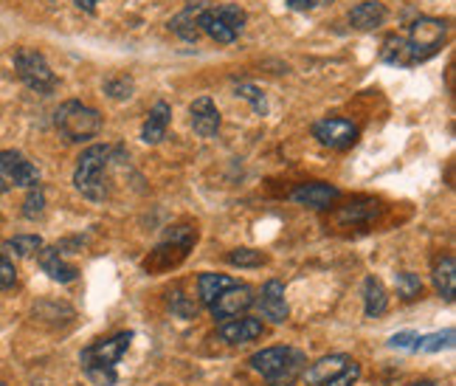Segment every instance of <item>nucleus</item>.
<instances>
[{
	"instance_id": "1",
	"label": "nucleus",
	"mask_w": 456,
	"mask_h": 386,
	"mask_svg": "<svg viewBox=\"0 0 456 386\" xmlns=\"http://www.w3.org/2000/svg\"><path fill=\"white\" fill-rule=\"evenodd\" d=\"M445 34H448L445 21H436V17H417L406 34H392V37L383 43L380 60L389 65H400V68L419 65V62L431 60L436 51L443 48Z\"/></svg>"
},
{
	"instance_id": "2",
	"label": "nucleus",
	"mask_w": 456,
	"mask_h": 386,
	"mask_svg": "<svg viewBox=\"0 0 456 386\" xmlns=\"http://www.w3.org/2000/svg\"><path fill=\"white\" fill-rule=\"evenodd\" d=\"M251 370L259 373L271 386H293L307 370V358L296 347H268L251 356Z\"/></svg>"
},
{
	"instance_id": "3",
	"label": "nucleus",
	"mask_w": 456,
	"mask_h": 386,
	"mask_svg": "<svg viewBox=\"0 0 456 386\" xmlns=\"http://www.w3.org/2000/svg\"><path fill=\"white\" fill-rule=\"evenodd\" d=\"M133 341V333H116L113 339L94 341L91 347L82 349V370L87 378L96 381L99 386H113L116 383V364L118 358L127 353V347Z\"/></svg>"
},
{
	"instance_id": "4",
	"label": "nucleus",
	"mask_w": 456,
	"mask_h": 386,
	"mask_svg": "<svg viewBox=\"0 0 456 386\" xmlns=\"http://www.w3.org/2000/svg\"><path fill=\"white\" fill-rule=\"evenodd\" d=\"M113 150L104 144L87 147L74 169V186L82 192L87 201H104L108 198V178H104V169H108Z\"/></svg>"
},
{
	"instance_id": "5",
	"label": "nucleus",
	"mask_w": 456,
	"mask_h": 386,
	"mask_svg": "<svg viewBox=\"0 0 456 386\" xmlns=\"http://www.w3.org/2000/svg\"><path fill=\"white\" fill-rule=\"evenodd\" d=\"M245 23H248V14H245V9L240 4H220L212 9L203 6V12L198 17L200 34L212 37L220 45H232L242 34Z\"/></svg>"
},
{
	"instance_id": "6",
	"label": "nucleus",
	"mask_w": 456,
	"mask_h": 386,
	"mask_svg": "<svg viewBox=\"0 0 456 386\" xmlns=\"http://www.w3.org/2000/svg\"><path fill=\"white\" fill-rule=\"evenodd\" d=\"M54 125L68 138V142L79 144V142H87V138L99 136L102 116H99V111H94V108H87V104L71 99V102L60 104V111L54 113Z\"/></svg>"
},
{
	"instance_id": "7",
	"label": "nucleus",
	"mask_w": 456,
	"mask_h": 386,
	"mask_svg": "<svg viewBox=\"0 0 456 386\" xmlns=\"http://www.w3.org/2000/svg\"><path fill=\"white\" fill-rule=\"evenodd\" d=\"M14 71L23 79V85H28L31 91L37 94H51L57 87V74L51 71L48 60L40 54L37 48H20L14 54Z\"/></svg>"
},
{
	"instance_id": "8",
	"label": "nucleus",
	"mask_w": 456,
	"mask_h": 386,
	"mask_svg": "<svg viewBox=\"0 0 456 386\" xmlns=\"http://www.w3.org/2000/svg\"><path fill=\"white\" fill-rule=\"evenodd\" d=\"M313 138L322 147L330 150H346L358 142V127L349 119H322L313 125Z\"/></svg>"
},
{
	"instance_id": "9",
	"label": "nucleus",
	"mask_w": 456,
	"mask_h": 386,
	"mask_svg": "<svg viewBox=\"0 0 456 386\" xmlns=\"http://www.w3.org/2000/svg\"><path fill=\"white\" fill-rule=\"evenodd\" d=\"M0 175L9 186H37L40 184V169L34 167L23 152L17 150H6L0 152Z\"/></svg>"
},
{
	"instance_id": "10",
	"label": "nucleus",
	"mask_w": 456,
	"mask_h": 386,
	"mask_svg": "<svg viewBox=\"0 0 456 386\" xmlns=\"http://www.w3.org/2000/svg\"><path fill=\"white\" fill-rule=\"evenodd\" d=\"M251 305H254V291L248 285L237 283L228 291H223L212 302V313H215V319H237V316L245 313Z\"/></svg>"
},
{
	"instance_id": "11",
	"label": "nucleus",
	"mask_w": 456,
	"mask_h": 386,
	"mask_svg": "<svg viewBox=\"0 0 456 386\" xmlns=\"http://www.w3.org/2000/svg\"><path fill=\"white\" fill-rule=\"evenodd\" d=\"M254 302L259 305V313L265 316L268 322H273V324L288 322L290 308H288V300H285V285L279 283V279H271V283L262 285L259 300H254Z\"/></svg>"
},
{
	"instance_id": "12",
	"label": "nucleus",
	"mask_w": 456,
	"mask_h": 386,
	"mask_svg": "<svg viewBox=\"0 0 456 386\" xmlns=\"http://www.w3.org/2000/svg\"><path fill=\"white\" fill-rule=\"evenodd\" d=\"M189 116H191V130H195L200 138H212V136H217V130H220V125H223L217 104H215L212 99H208V96H200V99L191 102Z\"/></svg>"
},
{
	"instance_id": "13",
	"label": "nucleus",
	"mask_w": 456,
	"mask_h": 386,
	"mask_svg": "<svg viewBox=\"0 0 456 386\" xmlns=\"http://www.w3.org/2000/svg\"><path fill=\"white\" fill-rule=\"evenodd\" d=\"M338 195H341V192L332 184L313 181V184H302L299 189H293L290 201L299 203V206H310V209H327L330 203L338 201Z\"/></svg>"
},
{
	"instance_id": "14",
	"label": "nucleus",
	"mask_w": 456,
	"mask_h": 386,
	"mask_svg": "<svg viewBox=\"0 0 456 386\" xmlns=\"http://www.w3.org/2000/svg\"><path fill=\"white\" fill-rule=\"evenodd\" d=\"M386 17H389V12H386L380 0H361L358 6L349 9L346 21L355 31H375L386 23Z\"/></svg>"
},
{
	"instance_id": "15",
	"label": "nucleus",
	"mask_w": 456,
	"mask_h": 386,
	"mask_svg": "<svg viewBox=\"0 0 456 386\" xmlns=\"http://www.w3.org/2000/svg\"><path fill=\"white\" fill-rule=\"evenodd\" d=\"M355 361L349 358V356H344V353H336V356H324V358H319L315 361L310 370H305V378H307V383L310 386H324L327 381H332L336 375H341L346 366H353Z\"/></svg>"
},
{
	"instance_id": "16",
	"label": "nucleus",
	"mask_w": 456,
	"mask_h": 386,
	"mask_svg": "<svg viewBox=\"0 0 456 386\" xmlns=\"http://www.w3.org/2000/svg\"><path fill=\"white\" fill-rule=\"evenodd\" d=\"M265 327H262L259 319H228L225 324H220L217 336L225 341V344H248V341H256Z\"/></svg>"
},
{
	"instance_id": "17",
	"label": "nucleus",
	"mask_w": 456,
	"mask_h": 386,
	"mask_svg": "<svg viewBox=\"0 0 456 386\" xmlns=\"http://www.w3.org/2000/svg\"><path fill=\"white\" fill-rule=\"evenodd\" d=\"M200 12H203V4H189L183 12H178L169 21V31L175 37H181L183 43H198L200 40V26H198Z\"/></svg>"
},
{
	"instance_id": "18",
	"label": "nucleus",
	"mask_w": 456,
	"mask_h": 386,
	"mask_svg": "<svg viewBox=\"0 0 456 386\" xmlns=\"http://www.w3.org/2000/svg\"><path fill=\"white\" fill-rule=\"evenodd\" d=\"M172 121V108L167 102H155V108L150 111L144 127H142V138L144 144H161L167 138V127Z\"/></svg>"
},
{
	"instance_id": "19",
	"label": "nucleus",
	"mask_w": 456,
	"mask_h": 386,
	"mask_svg": "<svg viewBox=\"0 0 456 386\" xmlns=\"http://www.w3.org/2000/svg\"><path fill=\"white\" fill-rule=\"evenodd\" d=\"M40 268L51 276V279H57V283H74L77 279V268L71 266V262H65L60 249H40Z\"/></svg>"
},
{
	"instance_id": "20",
	"label": "nucleus",
	"mask_w": 456,
	"mask_h": 386,
	"mask_svg": "<svg viewBox=\"0 0 456 386\" xmlns=\"http://www.w3.org/2000/svg\"><path fill=\"white\" fill-rule=\"evenodd\" d=\"M386 308H389V296H386V288L378 276H366L363 279V310L370 319H375V316L386 313Z\"/></svg>"
},
{
	"instance_id": "21",
	"label": "nucleus",
	"mask_w": 456,
	"mask_h": 386,
	"mask_svg": "<svg viewBox=\"0 0 456 386\" xmlns=\"http://www.w3.org/2000/svg\"><path fill=\"white\" fill-rule=\"evenodd\" d=\"M434 288L445 302H453V293H456V262H453V257H443L434 266Z\"/></svg>"
},
{
	"instance_id": "22",
	"label": "nucleus",
	"mask_w": 456,
	"mask_h": 386,
	"mask_svg": "<svg viewBox=\"0 0 456 386\" xmlns=\"http://www.w3.org/2000/svg\"><path fill=\"white\" fill-rule=\"evenodd\" d=\"M232 285H237L232 276H225V274H200L198 276V293H200V302L212 308V302L217 300V296L223 291H228Z\"/></svg>"
},
{
	"instance_id": "23",
	"label": "nucleus",
	"mask_w": 456,
	"mask_h": 386,
	"mask_svg": "<svg viewBox=\"0 0 456 386\" xmlns=\"http://www.w3.org/2000/svg\"><path fill=\"white\" fill-rule=\"evenodd\" d=\"M375 215H378V203H372V201H355V203H349V206L341 209L338 220L358 226V223H370Z\"/></svg>"
},
{
	"instance_id": "24",
	"label": "nucleus",
	"mask_w": 456,
	"mask_h": 386,
	"mask_svg": "<svg viewBox=\"0 0 456 386\" xmlns=\"http://www.w3.org/2000/svg\"><path fill=\"white\" fill-rule=\"evenodd\" d=\"M395 288H397V296L403 302H411L417 296H423V279L411 271H403L395 276Z\"/></svg>"
},
{
	"instance_id": "25",
	"label": "nucleus",
	"mask_w": 456,
	"mask_h": 386,
	"mask_svg": "<svg viewBox=\"0 0 456 386\" xmlns=\"http://www.w3.org/2000/svg\"><path fill=\"white\" fill-rule=\"evenodd\" d=\"M4 249L9 254H17V257H31V254H37L43 249V240L37 234H17V237L6 240Z\"/></svg>"
},
{
	"instance_id": "26",
	"label": "nucleus",
	"mask_w": 456,
	"mask_h": 386,
	"mask_svg": "<svg viewBox=\"0 0 456 386\" xmlns=\"http://www.w3.org/2000/svg\"><path fill=\"white\" fill-rule=\"evenodd\" d=\"M453 347V330H443V333H431V336H419L417 341V353H440V349Z\"/></svg>"
},
{
	"instance_id": "27",
	"label": "nucleus",
	"mask_w": 456,
	"mask_h": 386,
	"mask_svg": "<svg viewBox=\"0 0 456 386\" xmlns=\"http://www.w3.org/2000/svg\"><path fill=\"white\" fill-rule=\"evenodd\" d=\"M133 91H135V85H133V79L130 77H113V79H108L104 82V94H108L110 99H116V102H125V99H130L133 96Z\"/></svg>"
},
{
	"instance_id": "28",
	"label": "nucleus",
	"mask_w": 456,
	"mask_h": 386,
	"mask_svg": "<svg viewBox=\"0 0 456 386\" xmlns=\"http://www.w3.org/2000/svg\"><path fill=\"white\" fill-rule=\"evenodd\" d=\"M43 212H45V192H43L40 186H31V189H28V195H26V201H23V215H26L28 220H37Z\"/></svg>"
},
{
	"instance_id": "29",
	"label": "nucleus",
	"mask_w": 456,
	"mask_h": 386,
	"mask_svg": "<svg viewBox=\"0 0 456 386\" xmlns=\"http://www.w3.org/2000/svg\"><path fill=\"white\" fill-rule=\"evenodd\" d=\"M228 262H232V266H240V268H256L265 262V254L256 249H234L228 254Z\"/></svg>"
},
{
	"instance_id": "30",
	"label": "nucleus",
	"mask_w": 456,
	"mask_h": 386,
	"mask_svg": "<svg viewBox=\"0 0 456 386\" xmlns=\"http://www.w3.org/2000/svg\"><path fill=\"white\" fill-rule=\"evenodd\" d=\"M237 96L248 99L256 116H265V111H268V104H265V94H262L256 85H248V82L237 85Z\"/></svg>"
},
{
	"instance_id": "31",
	"label": "nucleus",
	"mask_w": 456,
	"mask_h": 386,
	"mask_svg": "<svg viewBox=\"0 0 456 386\" xmlns=\"http://www.w3.org/2000/svg\"><path fill=\"white\" fill-rule=\"evenodd\" d=\"M169 308H172V313H178L181 319H191V316H198V305H191L181 291L169 293Z\"/></svg>"
},
{
	"instance_id": "32",
	"label": "nucleus",
	"mask_w": 456,
	"mask_h": 386,
	"mask_svg": "<svg viewBox=\"0 0 456 386\" xmlns=\"http://www.w3.org/2000/svg\"><path fill=\"white\" fill-rule=\"evenodd\" d=\"M14 279H17V268H14V262L6 257V254H0V291H6L14 285Z\"/></svg>"
},
{
	"instance_id": "33",
	"label": "nucleus",
	"mask_w": 456,
	"mask_h": 386,
	"mask_svg": "<svg viewBox=\"0 0 456 386\" xmlns=\"http://www.w3.org/2000/svg\"><path fill=\"white\" fill-rule=\"evenodd\" d=\"M417 341H419V333L406 330V333H395V336L389 339V347H395V349H417Z\"/></svg>"
},
{
	"instance_id": "34",
	"label": "nucleus",
	"mask_w": 456,
	"mask_h": 386,
	"mask_svg": "<svg viewBox=\"0 0 456 386\" xmlns=\"http://www.w3.org/2000/svg\"><path fill=\"white\" fill-rule=\"evenodd\" d=\"M358 378H361V366H358V364H353V366H346V370H344L341 375H336L332 381H327L324 386H355V383H358Z\"/></svg>"
},
{
	"instance_id": "35",
	"label": "nucleus",
	"mask_w": 456,
	"mask_h": 386,
	"mask_svg": "<svg viewBox=\"0 0 456 386\" xmlns=\"http://www.w3.org/2000/svg\"><path fill=\"white\" fill-rule=\"evenodd\" d=\"M285 4L293 12H310V9H315V0H285Z\"/></svg>"
},
{
	"instance_id": "36",
	"label": "nucleus",
	"mask_w": 456,
	"mask_h": 386,
	"mask_svg": "<svg viewBox=\"0 0 456 386\" xmlns=\"http://www.w3.org/2000/svg\"><path fill=\"white\" fill-rule=\"evenodd\" d=\"M74 4H77L82 12H91V14H94V12H96V4H102V0H74Z\"/></svg>"
},
{
	"instance_id": "37",
	"label": "nucleus",
	"mask_w": 456,
	"mask_h": 386,
	"mask_svg": "<svg viewBox=\"0 0 456 386\" xmlns=\"http://www.w3.org/2000/svg\"><path fill=\"white\" fill-rule=\"evenodd\" d=\"M6 189H9V184L4 181V175H0V195H4V192H6Z\"/></svg>"
},
{
	"instance_id": "38",
	"label": "nucleus",
	"mask_w": 456,
	"mask_h": 386,
	"mask_svg": "<svg viewBox=\"0 0 456 386\" xmlns=\"http://www.w3.org/2000/svg\"><path fill=\"white\" fill-rule=\"evenodd\" d=\"M411 386H436L434 381H417V383H411Z\"/></svg>"
},
{
	"instance_id": "39",
	"label": "nucleus",
	"mask_w": 456,
	"mask_h": 386,
	"mask_svg": "<svg viewBox=\"0 0 456 386\" xmlns=\"http://www.w3.org/2000/svg\"><path fill=\"white\" fill-rule=\"evenodd\" d=\"M330 4H336V0H315V6H330Z\"/></svg>"
},
{
	"instance_id": "40",
	"label": "nucleus",
	"mask_w": 456,
	"mask_h": 386,
	"mask_svg": "<svg viewBox=\"0 0 456 386\" xmlns=\"http://www.w3.org/2000/svg\"><path fill=\"white\" fill-rule=\"evenodd\" d=\"M0 386H6V383H0Z\"/></svg>"
}]
</instances>
